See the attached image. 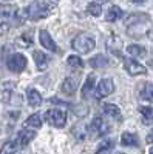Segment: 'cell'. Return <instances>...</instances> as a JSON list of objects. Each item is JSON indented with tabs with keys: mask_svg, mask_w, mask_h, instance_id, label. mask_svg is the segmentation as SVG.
Returning <instances> with one entry per match:
<instances>
[{
	"mask_svg": "<svg viewBox=\"0 0 153 154\" xmlns=\"http://www.w3.org/2000/svg\"><path fill=\"white\" fill-rule=\"evenodd\" d=\"M127 32L132 37H142L145 32H151L150 17L147 14H132L125 20Z\"/></svg>",
	"mask_w": 153,
	"mask_h": 154,
	"instance_id": "obj_1",
	"label": "cell"
},
{
	"mask_svg": "<svg viewBox=\"0 0 153 154\" xmlns=\"http://www.w3.org/2000/svg\"><path fill=\"white\" fill-rule=\"evenodd\" d=\"M56 0H34L25 9V16L30 20H40L48 17L54 11Z\"/></svg>",
	"mask_w": 153,
	"mask_h": 154,
	"instance_id": "obj_2",
	"label": "cell"
},
{
	"mask_svg": "<svg viewBox=\"0 0 153 154\" xmlns=\"http://www.w3.org/2000/svg\"><path fill=\"white\" fill-rule=\"evenodd\" d=\"M94 46H96L94 38L91 35H88V34H79V35H76L73 38V42H71V48L74 51H78L79 54L90 53V51L94 49Z\"/></svg>",
	"mask_w": 153,
	"mask_h": 154,
	"instance_id": "obj_3",
	"label": "cell"
},
{
	"mask_svg": "<svg viewBox=\"0 0 153 154\" xmlns=\"http://www.w3.org/2000/svg\"><path fill=\"white\" fill-rule=\"evenodd\" d=\"M45 120L54 128H63L67 123V112L62 111V109H57V108H51L45 112Z\"/></svg>",
	"mask_w": 153,
	"mask_h": 154,
	"instance_id": "obj_4",
	"label": "cell"
},
{
	"mask_svg": "<svg viewBox=\"0 0 153 154\" xmlns=\"http://www.w3.org/2000/svg\"><path fill=\"white\" fill-rule=\"evenodd\" d=\"M27 65H28L27 57H25L23 54H20V53L11 54V56L8 57V60H6V66H8V69L12 71V72H22L25 68H27Z\"/></svg>",
	"mask_w": 153,
	"mask_h": 154,
	"instance_id": "obj_5",
	"label": "cell"
},
{
	"mask_svg": "<svg viewBox=\"0 0 153 154\" xmlns=\"http://www.w3.org/2000/svg\"><path fill=\"white\" fill-rule=\"evenodd\" d=\"M108 130H110V126L105 123L104 119H102V117H94V120L88 125V136L94 139V137L107 134Z\"/></svg>",
	"mask_w": 153,
	"mask_h": 154,
	"instance_id": "obj_6",
	"label": "cell"
},
{
	"mask_svg": "<svg viewBox=\"0 0 153 154\" xmlns=\"http://www.w3.org/2000/svg\"><path fill=\"white\" fill-rule=\"evenodd\" d=\"M113 91H114V83H113V80H111V79H102V80L99 82L97 88H96V94H94V96H96V99H104V97L113 94Z\"/></svg>",
	"mask_w": 153,
	"mask_h": 154,
	"instance_id": "obj_7",
	"label": "cell"
},
{
	"mask_svg": "<svg viewBox=\"0 0 153 154\" xmlns=\"http://www.w3.org/2000/svg\"><path fill=\"white\" fill-rule=\"evenodd\" d=\"M124 68L130 75H144L147 72L145 66H142L141 63H138L136 60H133L130 57L124 59Z\"/></svg>",
	"mask_w": 153,
	"mask_h": 154,
	"instance_id": "obj_8",
	"label": "cell"
},
{
	"mask_svg": "<svg viewBox=\"0 0 153 154\" xmlns=\"http://www.w3.org/2000/svg\"><path fill=\"white\" fill-rule=\"evenodd\" d=\"M17 16V6L9 5V3H2L0 5V20L3 22H11Z\"/></svg>",
	"mask_w": 153,
	"mask_h": 154,
	"instance_id": "obj_9",
	"label": "cell"
},
{
	"mask_svg": "<svg viewBox=\"0 0 153 154\" xmlns=\"http://www.w3.org/2000/svg\"><path fill=\"white\" fill-rule=\"evenodd\" d=\"M107 49H108V53H111L113 56L122 57V40L118 35H111L107 40Z\"/></svg>",
	"mask_w": 153,
	"mask_h": 154,
	"instance_id": "obj_10",
	"label": "cell"
},
{
	"mask_svg": "<svg viewBox=\"0 0 153 154\" xmlns=\"http://www.w3.org/2000/svg\"><path fill=\"white\" fill-rule=\"evenodd\" d=\"M79 86V77L76 75H68L65 80L62 83V93L67 94V96H71L73 93H76V89Z\"/></svg>",
	"mask_w": 153,
	"mask_h": 154,
	"instance_id": "obj_11",
	"label": "cell"
},
{
	"mask_svg": "<svg viewBox=\"0 0 153 154\" xmlns=\"http://www.w3.org/2000/svg\"><path fill=\"white\" fill-rule=\"evenodd\" d=\"M39 40H40V45H42L45 49L51 51V53H56V51H57V45H56V42L53 40V37L49 35L48 31H45V29L39 31Z\"/></svg>",
	"mask_w": 153,
	"mask_h": 154,
	"instance_id": "obj_12",
	"label": "cell"
},
{
	"mask_svg": "<svg viewBox=\"0 0 153 154\" xmlns=\"http://www.w3.org/2000/svg\"><path fill=\"white\" fill-rule=\"evenodd\" d=\"M34 137H36V133H34V131L22 130V131H19L17 136H16V142H17V143L20 145V148H22V146H27Z\"/></svg>",
	"mask_w": 153,
	"mask_h": 154,
	"instance_id": "obj_13",
	"label": "cell"
},
{
	"mask_svg": "<svg viewBox=\"0 0 153 154\" xmlns=\"http://www.w3.org/2000/svg\"><path fill=\"white\" fill-rule=\"evenodd\" d=\"M33 57H34V62H36V66L39 68L40 71H45V69L48 68L49 57H48L45 53H42V51H34Z\"/></svg>",
	"mask_w": 153,
	"mask_h": 154,
	"instance_id": "obj_14",
	"label": "cell"
},
{
	"mask_svg": "<svg viewBox=\"0 0 153 154\" xmlns=\"http://www.w3.org/2000/svg\"><path fill=\"white\" fill-rule=\"evenodd\" d=\"M121 145H124V146H138L139 145V139H138V136L135 133L125 131L121 136Z\"/></svg>",
	"mask_w": 153,
	"mask_h": 154,
	"instance_id": "obj_15",
	"label": "cell"
},
{
	"mask_svg": "<svg viewBox=\"0 0 153 154\" xmlns=\"http://www.w3.org/2000/svg\"><path fill=\"white\" fill-rule=\"evenodd\" d=\"M27 99H28V105L33 106V108L39 106V105L42 103V96H40V93L37 91V89H34V88H30L28 91H27Z\"/></svg>",
	"mask_w": 153,
	"mask_h": 154,
	"instance_id": "obj_16",
	"label": "cell"
},
{
	"mask_svg": "<svg viewBox=\"0 0 153 154\" xmlns=\"http://www.w3.org/2000/svg\"><path fill=\"white\" fill-rule=\"evenodd\" d=\"M102 109H104V112L108 116V117L116 119V120H122V114H121V109H119L118 105H114V103H105L104 106H102Z\"/></svg>",
	"mask_w": 153,
	"mask_h": 154,
	"instance_id": "obj_17",
	"label": "cell"
},
{
	"mask_svg": "<svg viewBox=\"0 0 153 154\" xmlns=\"http://www.w3.org/2000/svg\"><path fill=\"white\" fill-rule=\"evenodd\" d=\"M71 134L78 139V140H85L88 137V126L85 123H78V125H74L73 126V130H71Z\"/></svg>",
	"mask_w": 153,
	"mask_h": 154,
	"instance_id": "obj_18",
	"label": "cell"
},
{
	"mask_svg": "<svg viewBox=\"0 0 153 154\" xmlns=\"http://www.w3.org/2000/svg\"><path fill=\"white\" fill-rule=\"evenodd\" d=\"M122 9L118 6V5H113V6H110L108 8V11H107V14H105V20L107 22H116V20H119L121 17H122Z\"/></svg>",
	"mask_w": 153,
	"mask_h": 154,
	"instance_id": "obj_19",
	"label": "cell"
},
{
	"mask_svg": "<svg viewBox=\"0 0 153 154\" xmlns=\"http://www.w3.org/2000/svg\"><path fill=\"white\" fill-rule=\"evenodd\" d=\"M90 66L91 68H105V66H108V59L105 57V56H102V54H97V56H94V57H91L90 59Z\"/></svg>",
	"mask_w": 153,
	"mask_h": 154,
	"instance_id": "obj_20",
	"label": "cell"
},
{
	"mask_svg": "<svg viewBox=\"0 0 153 154\" xmlns=\"http://www.w3.org/2000/svg\"><path fill=\"white\" fill-rule=\"evenodd\" d=\"M25 128H40L42 126V117L39 114H31L30 117L23 122Z\"/></svg>",
	"mask_w": 153,
	"mask_h": 154,
	"instance_id": "obj_21",
	"label": "cell"
},
{
	"mask_svg": "<svg viewBox=\"0 0 153 154\" xmlns=\"http://www.w3.org/2000/svg\"><path fill=\"white\" fill-rule=\"evenodd\" d=\"M138 109L142 116V122L145 125H150L153 122V108L151 106H139Z\"/></svg>",
	"mask_w": 153,
	"mask_h": 154,
	"instance_id": "obj_22",
	"label": "cell"
},
{
	"mask_svg": "<svg viewBox=\"0 0 153 154\" xmlns=\"http://www.w3.org/2000/svg\"><path fill=\"white\" fill-rule=\"evenodd\" d=\"M127 53L132 57H142L145 56V48L141 45H129L127 46Z\"/></svg>",
	"mask_w": 153,
	"mask_h": 154,
	"instance_id": "obj_23",
	"label": "cell"
},
{
	"mask_svg": "<svg viewBox=\"0 0 153 154\" xmlns=\"http://www.w3.org/2000/svg\"><path fill=\"white\" fill-rule=\"evenodd\" d=\"M93 86H94V75L93 74H90L88 75V79L85 80V85H84V88H82V97L85 99L87 96H88V93L93 89Z\"/></svg>",
	"mask_w": 153,
	"mask_h": 154,
	"instance_id": "obj_24",
	"label": "cell"
},
{
	"mask_svg": "<svg viewBox=\"0 0 153 154\" xmlns=\"http://www.w3.org/2000/svg\"><path fill=\"white\" fill-rule=\"evenodd\" d=\"M141 97H142V99H147V100H150V102H153V85H150V83H144V85H142Z\"/></svg>",
	"mask_w": 153,
	"mask_h": 154,
	"instance_id": "obj_25",
	"label": "cell"
},
{
	"mask_svg": "<svg viewBox=\"0 0 153 154\" xmlns=\"http://www.w3.org/2000/svg\"><path fill=\"white\" fill-rule=\"evenodd\" d=\"M20 149V145L16 142V140H9V142L5 143V146H2L0 152H16Z\"/></svg>",
	"mask_w": 153,
	"mask_h": 154,
	"instance_id": "obj_26",
	"label": "cell"
},
{
	"mask_svg": "<svg viewBox=\"0 0 153 154\" xmlns=\"http://www.w3.org/2000/svg\"><path fill=\"white\" fill-rule=\"evenodd\" d=\"M87 11H88V14H91V16H94V17H99V16H100V12H102V8H100L99 3L93 2V3H88Z\"/></svg>",
	"mask_w": 153,
	"mask_h": 154,
	"instance_id": "obj_27",
	"label": "cell"
},
{
	"mask_svg": "<svg viewBox=\"0 0 153 154\" xmlns=\"http://www.w3.org/2000/svg\"><path fill=\"white\" fill-rule=\"evenodd\" d=\"M114 148V140H111V139H108V140H104L99 146H97V152H107V151H110V149H113Z\"/></svg>",
	"mask_w": 153,
	"mask_h": 154,
	"instance_id": "obj_28",
	"label": "cell"
},
{
	"mask_svg": "<svg viewBox=\"0 0 153 154\" xmlns=\"http://www.w3.org/2000/svg\"><path fill=\"white\" fill-rule=\"evenodd\" d=\"M67 63L70 66H73V68H82L84 66V62H82V59L79 56H70Z\"/></svg>",
	"mask_w": 153,
	"mask_h": 154,
	"instance_id": "obj_29",
	"label": "cell"
},
{
	"mask_svg": "<svg viewBox=\"0 0 153 154\" xmlns=\"http://www.w3.org/2000/svg\"><path fill=\"white\" fill-rule=\"evenodd\" d=\"M31 35H33V32H31V31H28V34H23V37H22L23 40L28 43V46H30V43H31Z\"/></svg>",
	"mask_w": 153,
	"mask_h": 154,
	"instance_id": "obj_30",
	"label": "cell"
},
{
	"mask_svg": "<svg viewBox=\"0 0 153 154\" xmlns=\"http://www.w3.org/2000/svg\"><path fill=\"white\" fill-rule=\"evenodd\" d=\"M145 142H147V143H153V130L147 134V137H145Z\"/></svg>",
	"mask_w": 153,
	"mask_h": 154,
	"instance_id": "obj_31",
	"label": "cell"
},
{
	"mask_svg": "<svg viewBox=\"0 0 153 154\" xmlns=\"http://www.w3.org/2000/svg\"><path fill=\"white\" fill-rule=\"evenodd\" d=\"M129 2H132V3H135V5H141V3L145 2V0H129Z\"/></svg>",
	"mask_w": 153,
	"mask_h": 154,
	"instance_id": "obj_32",
	"label": "cell"
},
{
	"mask_svg": "<svg viewBox=\"0 0 153 154\" xmlns=\"http://www.w3.org/2000/svg\"><path fill=\"white\" fill-rule=\"evenodd\" d=\"M150 152H153V148H150Z\"/></svg>",
	"mask_w": 153,
	"mask_h": 154,
	"instance_id": "obj_33",
	"label": "cell"
},
{
	"mask_svg": "<svg viewBox=\"0 0 153 154\" xmlns=\"http://www.w3.org/2000/svg\"><path fill=\"white\" fill-rule=\"evenodd\" d=\"M99 2H104V0H99Z\"/></svg>",
	"mask_w": 153,
	"mask_h": 154,
	"instance_id": "obj_34",
	"label": "cell"
}]
</instances>
